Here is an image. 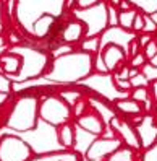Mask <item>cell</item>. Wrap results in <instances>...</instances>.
Wrapping results in <instances>:
<instances>
[{
  "instance_id": "obj_1",
  "label": "cell",
  "mask_w": 157,
  "mask_h": 161,
  "mask_svg": "<svg viewBox=\"0 0 157 161\" xmlns=\"http://www.w3.org/2000/svg\"><path fill=\"white\" fill-rule=\"evenodd\" d=\"M94 62H96L94 54L81 51L76 46V49H73L70 52L52 57L47 72L39 80L49 83L50 88L78 85L96 72Z\"/></svg>"
},
{
  "instance_id": "obj_2",
  "label": "cell",
  "mask_w": 157,
  "mask_h": 161,
  "mask_svg": "<svg viewBox=\"0 0 157 161\" xmlns=\"http://www.w3.org/2000/svg\"><path fill=\"white\" fill-rule=\"evenodd\" d=\"M38 109H39V93L36 91L15 93L12 101L7 104V111L3 112V127L18 132V134L34 132L41 122Z\"/></svg>"
},
{
  "instance_id": "obj_3",
  "label": "cell",
  "mask_w": 157,
  "mask_h": 161,
  "mask_svg": "<svg viewBox=\"0 0 157 161\" xmlns=\"http://www.w3.org/2000/svg\"><path fill=\"white\" fill-rule=\"evenodd\" d=\"M71 2L75 3V0H15L13 25L26 36L31 26L42 16L65 20L71 10Z\"/></svg>"
},
{
  "instance_id": "obj_4",
  "label": "cell",
  "mask_w": 157,
  "mask_h": 161,
  "mask_svg": "<svg viewBox=\"0 0 157 161\" xmlns=\"http://www.w3.org/2000/svg\"><path fill=\"white\" fill-rule=\"evenodd\" d=\"M8 49L21 57V70L18 72V75L10 78L15 85L39 80L47 72L52 60V54L45 47H39L29 41H23Z\"/></svg>"
},
{
  "instance_id": "obj_5",
  "label": "cell",
  "mask_w": 157,
  "mask_h": 161,
  "mask_svg": "<svg viewBox=\"0 0 157 161\" xmlns=\"http://www.w3.org/2000/svg\"><path fill=\"white\" fill-rule=\"evenodd\" d=\"M39 120L50 127L73 122L71 106L57 93H39Z\"/></svg>"
},
{
  "instance_id": "obj_6",
  "label": "cell",
  "mask_w": 157,
  "mask_h": 161,
  "mask_svg": "<svg viewBox=\"0 0 157 161\" xmlns=\"http://www.w3.org/2000/svg\"><path fill=\"white\" fill-rule=\"evenodd\" d=\"M70 16L76 18V20H79L86 26V37L100 36L105 28L110 25L109 23V5L105 0L89 8H76V7L71 8Z\"/></svg>"
},
{
  "instance_id": "obj_7",
  "label": "cell",
  "mask_w": 157,
  "mask_h": 161,
  "mask_svg": "<svg viewBox=\"0 0 157 161\" xmlns=\"http://www.w3.org/2000/svg\"><path fill=\"white\" fill-rule=\"evenodd\" d=\"M34 156V148L18 135L5 134L0 137V161H33Z\"/></svg>"
},
{
  "instance_id": "obj_8",
  "label": "cell",
  "mask_w": 157,
  "mask_h": 161,
  "mask_svg": "<svg viewBox=\"0 0 157 161\" xmlns=\"http://www.w3.org/2000/svg\"><path fill=\"white\" fill-rule=\"evenodd\" d=\"M122 145L123 143L115 135H112V137H107V135L96 137L89 143V147L86 148L84 159L86 161H105L118 147H122Z\"/></svg>"
},
{
  "instance_id": "obj_9",
  "label": "cell",
  "mask_w": 157,
  "mask_h": 161,
  "mask_svg": "<svg viewBox=\"0 0 157 161\" xmlns=\"http://www.w3.org/2000/svg\"><path fill=\"white\" fill-rule=\"evenodd\" d=\"M109 129L114 132L117 138H120V142H122L125 147H130L134 151L141 150L139 137H138L134 124H130L125 117H120L118 114L114 116L109 122Z\"/></svg>"
},
{
  "instance_id": "obj_10",
  "label": "cell",
  "mask_w": 157,
  "mask_h": 161,
  "mask_svg": "<svg viewBox=\"0 0 157 161\" xmlns=\"http://www.w3.org/2000/svg\"><path fill=\"white\" fill-rule=\"evenodd\" d=\"M73 122H75L76 127H79L81 130H84L86 134H91L94 137L105 135V130L109 127L105 124V120L100 117L99 112L94 111L92 108H89V111H86L84 114H81L79 117H76Z\"/></svg>"
},
{
  "instance_id": "obj_11",
  "label": "cell",
  "mask_w": 157,
  "mask_h": 161,
  "mask_svg": "<svg viewBox=\"0 0 157 161\" xmlns=\"http://www.w3.org/2000/svg\"><path fill=\"white\" fill-rule=\"evenodd\" d=\"M86 37V26L83 25L76 18H67L62 25V30L58 34V42L60 44H68V46H78L83 39Z\"/></svg>"
},
{
  "instance_id": "obj_12",
  "label": "cell",
  "mask_w": 157,
  "mask_h": 161,
  "mask_svg": "<svg viewBox=\"0 0 157 161\" xmlns=\"http://www.w3.org/2000/svg\"><path fill=\"white\" fill-rule=\"evenodd\" d=\"M99 39H100V47L105 44H117L126 52V47L130 44V41L134 39V34L133 31H126L123 28H120L118 25H110L99 36Z\"/></svg>"
},
{
  "instance_id": "obj_13",
  "label": "cell",
  "mask_w": 157,
  "mask_h": 161,
  "mask_svg": "<svg viewBox=\"0 0 157 161\" xmlns=\"http://www.w3.org/2000/svg\"><path fill=\"white\" fill-rule=\"evenodd\" d=\"M134 127H136V132H138V137H139L141 148H144V150L149 148L157 140V124L154 120V116H151V114L143 116L136 122Z\"/></svg>"
},
{
  "instance_id": "obj_14",
  "label": "cell",
  "mask_w": 157,
  "mask_h": 161,
  "mask_svg": "<svg viewBox=\"0 0 157 161\" xmlns=\"http://www.w3.org/2000/svg\"><path fill=\"white\" fill-rule=\"evenodd\" d=\"M55 138L63 150H73L76 145V125L75 122H67L55 127Z\"/></svg>"
},
{
  "instance_id": "obj_15",
  "label": "cell",
  "mask_w": 157,
  "mask_h": 161,
  "mask_svg": "<svg viewBox=\"0 0 157 161\" xmlns=\"http://www.w3.org/2000/svg\"><path fill=\"white\" fill-rule=\"evenodd\" d=\"M114 109L117 114H122V116H128V117H141L143 116V104L134 101L131 96H125V98H120L117 99L114 104Z\"/></svg>"
},
{
  "instance_id": "obj_16",
  "label": "cell",
  "mask_w": 157,
  "mask_h": 161,
  "mask_svg": "<svg viewBox=\"0 0 157 161\" xmlns=\"http://www.w3.org/2000/svg\"><path fill=\"white\" fill-rule=\"evenodd\" d=\"M20 70H21V57L20 55L12 52L10 49L0 52V72L12 78L15 75H18Z\"/></svg>"
},
{
  "instance_id": "obj_17",
  "label": "cell",
  "mask_w": 157,
  "mask_h": 161,
  "mask_svg": "<svg viewBox=\"0 0 157 161\" xmlns=\"http://www.w3.org/2000/svg\"><path fill=\"white\" fill-rule=\"evenodd\" d=\"M136 159V151L130 147H118L112 155H110L105 161H134Z\"/></svg>"
},
{
  "instance_id": "obj_18",
  "label": "cell",
  "mask_w": 157,
  "mask_h": 161,
  "mask_svg": "<svg viewBox=\"0 0 157 161\" xmlns=\"http://www.w3.org/2000/svg\"><path fill=\"white\" fill-rule=\"evenodd\" d=\"M138 10L134 8H130V10H120L117 15V25L120 28H123L126 31H131V26H133V20L136 16Z\"/></svg>"
},
{
  "instance_id": "obj_19",
  "label": "cell",
  "mask_w": 157,
  "mask_h": 161,
  "mask_svg": "<svg viewBox=\"0 0 157 161\" xmlns=\"http://www.w3.org/2000/svg\"><path fill=\"white\" fill-rule=\"evenodd\" d=\"M134 7V10H139L143 15H154L157 13V0H128Z\"/></svg>"
},
{
  "instance_id": "obj_20",
  "label": "cell",
  "mask_w": 157,
  "mask_h": 161,
  "mask_svg": "<svg viewBox=\"0 0 157 161\" xmlns=\"http://www.w3.org/2000/svg\"><path fill=\"white\" fill-rule=\"evenodd\" d=\"M78 49L97 55V54H99V49H100V39H99V36H94V37H84V39H83V41L78 44Z\"/></svg>"
},
{
  "instance_id": "obj_21",
  "label": "cell",
  "mask_w": 157,
  "mask_h": 161,
  "mask_svg": "<svg viewBox=\"0 0 157 161\" xmlns=\"http://www.w3.org/2000/svg\"><path fill=\"white\" fill-rule=\"evenodd\" d=\"M89 99H88V94H83L81 98H78L75 101V104L71 106V114H73V120L76 117H79L81 114H84L86 111H89Z\"/></svg>"
},
{
  "instance_id": "obj_22",
  "label": "cell",
  "mask_w": 157,
  "mask_h": 161,
  "mask_svg": "<svg viewBox=\"0 0 157 161\" xmlns=\"http://www.w3.org/2000/svg\"><path fill=\"white\" fill-rule=\"evenodd\" d=\"M149 94H151V91L147 90V86H139V88H133V91L130 93V96L134 101H138V103H146L147 99H151Z\"/></svg>"
},
{
  "instance_id": "obj_23",
  "label": "cell",
  "mask_w": 157,
  "mask_h": 161,
  "mask_svg": "<svg viewBox=\"0 0 157 161\" xmlns=\"http://www.w3.org/2000/svg\"><path fill=\"white\" fill-rule=\"evenodd\" d=\"M0 91L8 93V94H15V83L10 80V77L0 72Z\"/></svg>"
},
{
  "instance_id": "obj_24",
  "label": "cell",
  "mask_w": 157,
  "mask_h": 161,
  "mask_svg": "<svg viewBox=\"0 0 157 161\" xmlns=\"http://www.w3.org/2000/svg\"><path fill=\"white\" fill-rule=\"evenodd\" d=\"M130 85H131V88H139V86H147L149 85V78L146 77L144 73H138L134 75L133 78H130Z\"/></svg>"
},
{
  "instance_id": "obj_25",
  "label": "cell",
  "mask_w": 157,
  "mask_h": 161,
  "mask_svg": "<svg viewBox=\"0 0 157 161\" xmlns=\"http://www.w3.org/2000/svg\"><path fill=\"white\" fill-rule=\"evenodd\" d=\"M141 161H157V140L149 148L144 150V153L141 156Z\"/></svg>"
},
{
  "instance_id": "obj_26",
  "label": "cell",
  "mask_w": 157,
  "mask_h": 161,
  "mask_svg": "<svg viewBox=\"0 0 157 161\" xmlns=\"http://www.w3.org/2000/svg\"><path fill=\"white\" fill-rule=\"evenodd\" d=\"M143 54H144V57H146V60H149V59H152L154 55L157 54V42H155V39H152V41H149L144 47H143Z\"/></svg>"
},
{
  "instance_id": "obj_27",
  "label": "cell",
  "mask_w": 157,
  "mask_h": 161,
  "mask_svg": "<svg viewBox=\"0 0 157 161\" xmlns=\"http://www.w3.org/2000/svg\"><path fill=\"white\" fill-rule=\"evenodd\" d=\"M143 28H144V18H143V13L138 12L134 20H133V26H131V31L133 33H143Z\"/></svg>"
},
{
  "instance_id": "obj_28",
  "label": "cell",
  "mask_w": 157,
  "mask_h": 161,
  "mask_svg": "<svg viewBox=\"0 0 157 161\" xmlns=\"http://www.w3.org/2000/svg\"><path fill=\"white\" fill-rule=\"evenodd\" d=\"M143 18H144V28H143V33L151 34V33L157 31V25L154 23V20H152L149 15H143Z\"/></svg>"
},
{
  "instance_id": "obj_29",
  "label": "cell",
  "mask_w": 157,
  "mask_h": 161,
  "mask_svg": "<svg viewBox=\"0 0 157 161\" xmlns=\"http://www.w3.org/2000/svg\"><path fill=\"white\" fill-rule=\"evenodd\" d=\"M143 65H146V57H144V54L139 52V54H136L134 57L130 59V67H136V69H141Z\"/></svg>"
},
{
  "instance_id": "obj_30",
  "label": "cell",
  "mask_w": 157,
  "mask_h": 161,
  "mask_svg": "<svg viewBox=\"0 0 157 161\" xmlns=\"http://www.w3.org/2000/svg\"><path fill=\"white\" fill-rule=\"evenodd\" d=\"M102 0H75V7L76 8H89V7H94Z\"/></svg>"
},
{
  "instance_id": "obj_31",
  "label": "cell",
  "mask_w": 157,
  "mask_h": 161,
  "mask_svg": "<svg viewBox=\"0 0 157 161\" xmlns=\"http://www.w3.org/2000/svg\"><path fill=\"white\" fill-rule=\"evenodd\" d=\"M12 98H13V94H8V93H2V91H0V109L7 108V104L12 101Z\"/></svg>"
},
{
  "instance_id": "obj_32",
  "label": "cell",
  "mask_w": 157,
  "mask_h": 161,
  "mask_svg": "<svg viewBox=\"0 0 157 161\" xmlns=\"http://www.w3.org/2000/svg\"><path fill=\"white\" fill-rule=\"evenodd\" d=\"M136 41H138V44H139V47L143 49V47L149 42V41H152V37H151V34H147V33H144V34H141L139 37H136Z\"/></svg>"
},
{
  "instance_id": "obj_33",
  "label": "cell",
  "mask_w": 157,
  "mask_h": 161,
  "mask_svg": "<svg viewBox=\"0 0 157 161\" xmlns=\"http://www.w3.org/2000/svg\"><path fill=\"white\" fill-rule=\"evenodd\" d=\"M151 93H152L154 99L157 101V80H154V81H152V85H151Z\"/></svg>"
},
{
  "instance_id": "obj_34",
  "label": "cell",
  "mask_w": 157,
  "mask_h": 161,
  "mask_svg": "<svg viewBox=\"0 0 157 161\" xmlns=\"http://www.w3.org/2000/svg\"><path fill=\"white\" fill-rule=\"evenodd\" d=\"M147 62H149V65H151L152 69H157V54L154 55L152 59H149V60H147Z\"/></svg>"
},
{
  "instance_id": "obj_35",
  "label": "cell",
  "mask_w": 157,
  "mask_h": 161,
  "mask_svg": "<svg viewBox=\"0 0 157 161\" xmlns=\"http://www.w3.org/2000/svg\"><path fill=\"white\" fill-rule=\"evenodd\" d=\"M139 73V69H136V67H130V78H133L134 75Z\"/></svg>"
},
{
  "instance_id": "obj_36",
  "label": "cell",
  "mask_w": 157,
  "mask_h": 161,
  "mask_svg": "<svg viewBox=\"0 0 157 161\" xmlns=\"http://www.w3.org/2000/svg\"><path fill=\"white\" fill-rule=\"evenodd\" d=\"M120 2H122V0H109V5H110V7H115V8H118Z\"/></svg>"
},
{
  "instance_id": "obj_37",
  "label": "cell",
  "mask_w": 157,
  "mask_h": 161,
  "mask_svg": "<svg viewBox=\"0 0 157 161\" xmlns=\"http://www.w3.org/2000/svg\"><path fill=\"white\" fill-rule=\"evenodd\" d=\"M3 33H5V25H3V23H0V39H2Z\"/></svg>"
}]
</instances>
